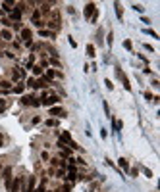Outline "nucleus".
<instances>
[{
  "instance_id": "obj_1",
  "label": "nucleus",
  "mask_w": 160,
  "mask_h": 192,
  "mask_svg": "<svg viewBox=\"0 0 160 192\" xmlns=\"http://www.w3.org/2000/svg\"><path fill=\"white\" fill-rule=\"evenodd\" d=\"M4 185H6V188L10 190V186H12V181H14V177H12V167H4Z\"/></svg>"
},
{
  "instance_id": "obj_2",
  "label": "nucleus",
  "mask_w": 160,
  "mask_h": 192,
  "mask_svg": "<svg viewBox=\"0 0 160 192\" xmlns=\"http://www.w3.org/2000/svg\"><path fill=\"white\" fill-rule=\"evenodd\" d=\"M21 181H23V177H14L12 186H10V192H20V190H21Z\"/></svg>"
},
{
  "instance_id": "obj_3",
  "label": "nucleus",
  "mask_w": 160,
  "mask_h": 192,
  "mask_svg": "<svg viewBox=\"0 0 160 192\" xmlns=\"http://www.w3.org/2000/svg\"><path fill=\"white\" fill-rule=\"evenodd\" d=\"M58 102H60V98H58L56 94H52V96H44L41 104H44V106H54V104H58Z\"/></svg>"
},
{
  "instance_id": "obj_4",
  "label": "nucleus",
  "mask_w": 160,
  "mask_h": 192,
  "mask_svg": "<svg viewBox=\"0 0 160 192\" xmlns=\"http://www.w3.org/2000/svg\"><path fill=\"white\" fill-rule=\"evenodd\" d=\"M93 12H95V4L89 2V4L85 6V17H93Z\"/></svg>"
},
{
  "instance_id": "obj_5",
  "label": "nucleus",
  "mask_w": 160,
  "mask_h": 192,
  "mask_svg": "<svg viewBox=\"0 0 160 192\" xmlns=\"http://www.w3.org/2000/svg\"><path fill=\"white\" fill-rule=\"evenodd\" d=\"M50 115H58V117H64V115H66V112H64L62 108H50Z\"/></svg>"
},
{
  "instance_id": "obj_6",
  "label": "nucleus",
  "mask_w": 160,
  "mask_h": 192,
  "mask_svg": "<svg viewBox=\"0 0 160 192\" xmlns=\"http://www.w3.org/2000/svg\"><path fill=\"white\" fill-rule=\"evenodd\" d=\"M118 163H120V167L123 169V171H129V161H127L125 158H120V159H118Z\"/></svg>"
},
{
  "instance_id": "obj_7",
  "label": "nucleus",
  "mask_w": 160,
  "mask_h": 192,
  "mask_svg": "<svg viewBox=\"0 0 160 192\" xmlns=\"http://www.w3.org/2000/svg\"><path fill=\"white\" fill-rule=\"evenodd\" d=\"M21 39H25V42L31 40V29H21Z\"/></svg>"
},
{
  "instance_id": "obj_8",
  "label": "nucleus",
  "mask_w": 160,
  "mask_h": 192,
  "mask_svg": "<svg viewBox=\"0 0 160 192\" xmlns=\"http://www.w3.org/2000/svg\"><path fill=\"white\" fill-rule=\"evenodd\" d=\"M0 39H4V40H12V33L8 29H4L2 33H0Z\"/></svg>"
},
{
  "instance_id": "obj_9",
  "label": "nucleus",
  "mask_w": 160,
  "mask_h": 192,
  "mask_svg": "<svg viewBox=\"0 0 160 192\" xmlns=\"http://www.w3.org/2000/svg\"><path fill=\"white\" fill-rule=\"evenodd\" d=\"M114 8H116V13H118V19H122V16H123V12H122V4H120V2H116V4H114Z\"/></svg>"
},
{
  "instance_id": "obj_10",
  "label": "nucleus",
  "mask_w": 160,
  "mask_h": 192,
  "mask_svg": "<svg viewBox=\"0 0 160 192\" xmlns=\"http://www.w3.org/2000/svg\"><path fill=\"white\" fill-rule=\"evenodd\" d=\"M20 79H23V71L16 69V71H14V81H20Z\"/></svg>"
},
{
  "instance_id": "obj_11",
  "label": "nucleus",
  "mask_w": 160,
  "mask_h": 192,
  "mask_svg": "<svg viewBox=\"0 0 160 192\" xmlns=\"http://www.w3.org/2000/svg\"><path fill=\"white\" fill-rule=\"evenodd\" d=\"M87 56L95 58V46H93V44H87Z\"/></svg>"
},
{
  "instance_id": "obj_12",
  "label": "nucleus",
  "mask_w": 160,
  "mask_h": 192,
  "mask_svg": "<svg viewBox=\"0 0 160 192\" xmlns=\"http://www.w3.org/2000/svg\"><path fill=\"white\" fill-rule=\"evenodd\" d=\"M12 19L20 21V19H21V12H20V10H14V12H12Z\"/></svg>"
},
{
  "instance_id": "obj_13",
  "label": "nucleus",
  "mask_w": 160,
  "mask_h": 192,
  "mask_svg": "<svg viewBox=\"0 0 160 192\" xmlns=\"http://www.w3.org/2000/svg\"><path fill=\"white\" fill-rule=\"evenodd\" d=\"M27 86H31V89H39V83L35 79H29V81H27Z\"/></svg>"
},
{
  "instance_id": "obj_14",
  "label": "nucleus",
  "mask_w": 160,
  "mask_h": 192,
  "mask_svg": "<svg viewBox=\"0 0 160 192\" xmlns=\"http://www.w3.org/2000/svg\"><path fill=\"white\" fill-rule=\"evenodd\" d=\"M39 35H41V36H52V39H54V33H52V31H39Z\"/></svg>"
},
{
  "instance_id": "obj_15",
  "label": "nucleus",
  "mask_w": 160,
  "mask_h": 192,
  "mask_svg": "<svg viewBox=\"0 0 160 192\" xmlns=\"http://www.w3.org/2000/svg\"><path fill=\"white\" fill-rule=\"evenodd\" d=\"M14 92H16V94H21V92H23V85H17V86H14Z\"/></svg>"
},
{
  "instance_id": "obj_16",
  "label": "nucleus",
  "mask_w": 160,
  "mask_h": 192,
  "mask_svg": "<svg viewBox=\"0 0 160 192\" xmlns=\"http://www.w3.org/2000/svg\"><path fill=\"white\" fill-rule=\"evenodd\" d=\"M12 2H2V8H4V12H12Z\"/></svg>"
},
{
  "instance_id": "obj_17",
  "label": "nucleus",
  "mask_w": 160,
  "mask_h": 192,
  "mask_svg": "<svg viewBox=\"0 0 160 192\" xmlns=\"http://www.w3.org/2000/svg\"><path fill=\"white\" fill-rule=\"evenodd\" d=\"M31 69H33V75H41V73H43V69H41L39 65H33Z\"/></svg>"
},
{
  "instance_id": "obj_18",
  "label": "nucleus",
  "mask_w": 160,
  "mask_h": 192,
  "mask_svg": "<svg viewBox=\"0 0 160 192\" xmlns=\"http://www.w3.org/2000/svg\"><path fill=\"white\" fill-rule=\"evenodd\" d=\"M104 85H106V89H110V90L114 89V85H112V81H110V79H104Z\"/></svg>"
},
{
  "instance_id": "obj_19",
  "label": "nucleus",
  "mask_w": 160,
  "mask_h": 192,
  "mask_svg": "<svg viewBox=\"0 0 160 192\" xmlns=\"http://www.w3.org/2000/svg\"><path fill=\"white\" fill-rule=\"evenodd\" d=\"M39 17H41V12H33V21H35V23L39 21Z\"/></svg>"
},
{
  "instance_id": "obj_20",
  "label": "nucleus",
  "mask_w": 160,
  "mask_h": 192,
  "mask_svg": "<svg viewBox=\"0 0 160 192\" xmlns=\"http://www.w3.org/2000/svg\"><path fill=\"white\" fill-rule=\"evenodd\" d=\"M123 46H125L127 50H131V40H123Z\"/></svg>"
},
{
  "instance_id": "obj_21",
  "label": "nucleus",
  "mask_w": 160,
  "mask_h": 192,
  "mask_svg": "<svg viewBox=\"0 0 160 192\" xmlns=\"http://www.w3.org/2000/svg\"><path fill=\"white\" fill-rule=\"evenodd\" d=\"M54 75H56V73H54L52 69H48V73H47V79H52V77H54Z\"/></svg>"
},
{
  "instance_id": "obj_22",
  "label": "nucleus",
  "mask_w": 160,
  "mask_h": 192,
  "mask_svg": "<svg viewBox=\"0 0 160 192\" xmlns=\"http://www.w3.org/2000/svg\"><path fill=\"white\" fill-rule=\"evenodd\" d=\"M56 175H58V177H62V179H64V177H66V171H64V169H60V171H56Z\"/></svg>"
},
{
  "instance_id": "obj_23",
  "label": "nucleus",
  "mask_w": 160,
  "mask_h": 192,
  "mask_svg": "<svg viewBox=\"0 0 160 192\" xmlns=\"http://www.w3.org/2000/svg\"><path fill=\"white\" fill-rule=\"evenodd\" d=\"M102 106H104V112H106V115H108V117H110V109H108V104H106V102H104V104H102Z\"/></svg>"
},
{
  "instance_id": "obj_24",
  "label": "nucleus",
  "mask_w": 160,
  "mask_h": 192,
  "mask_svg": "<svg viewBox=\"0 0 160 192\" xmlns=\"http://www.w3.org/2000/svg\"><path fill=\"white\" fill-rule=\"evenodd\" d=\"M147 33H149L150 36H154V39H158V35H156V33H154V31H150V29H147Z\"/></svg>"
},
{
  "instance_id": "obj_25",
  "label": "nucleus",
  "mask_w": 160,
  "mask_h": 192,
  "mask_svg": "<svg viewBox=\"0 0 160 192\" xmlns=\"http://www.w3.org/2000/svg\"><path fill=\"white\" fill-rule=\"evenodd\" d=\"M47 125H48V127H54V125H56V121H54V119H48Z\"/></svg>"
},
{
  "instance_id": "obj_26",
  "label": "nucleus",
  "mask_w": 160,
  "mask_h": 192,
  "mask_svg": "<svg viewBox=\"0 0 160 192\" xmlns=\"http://www.w3.org/2000/svg\"><path fill=\"white\" fill-rule=\"evenodd\" d=\"M143 171H145V175H147V177L152 175V173H150V169H147V167H143Z\"/></svg>"
},
{
  "instance_id": "obj_27",
  "label": "nucleus",
  "mask_w": 160,
  "mask_h": 192,
  "mask_svg": "<svg viewBox=\"0 0 160 192\" xmlns=\"http://www.w3.org/2000/svg\"><path fill=\"white\" fill-rule=\"evenodd\" d=\"M50 10V4H43V12H48Z\"/></svg>"
},
{
  "instance_id": "obj_28",
  "label": "nucleus",
  "mask_w": 160,
  "mask_h": 192,
  "mask_svg": "<svg viewBox=\"0 0 160 192\" xmlns=\"http://www.w3.org/2000/svg\"><path fill=\"white\" fill-rule=\"evenodd\" d=\"M60 192H70V186H68V185H66V186H62Z\"/></svg>"
},
{
  "instance_id": "obj_29",
  "label": "nucleus",
  "mask_w": 160,
  "mask_h": 192,
  "mask_svg": "<svg viewBox=\"0 0 160 192\" xmlns=\"http://www.w3.org/2000/svg\"><path fill=\"white\" fill-rule=\"evenodd\" d=\"M35 192H44V185H41V186H39V188L35 190Z\"/></svg>"
},
{
  "instance_id": "obj_30",
  "label": "nucleus",
  "mask_w": 160,
  "mask_h": 192,
  "mask_svg": "<svg viewBox=\"0 0 160 192\" xmlns=\"http://www.w3.org/2000/svg\"><path fill=\"white\" fill-rule=\"evenodd\" d=\"M2 144H4V142H2V138H0V148H2Z\"/></svg>"
},
{
  "instance_id": "obj_31",
  "label": "nucleus",
  "mask_w": 160,
  "mask_h": 192,
  "mask_svg": "<svg viewBox=\"0 0 160 192\" xmlns=\"http://www.w3.org/2000/svg\"><path fill=\"white\" fill-rule=\"evenodd\" d=\"M2 171H4V169H2V167H0V173H2Z\"/></svg>"
}]
</instances>
